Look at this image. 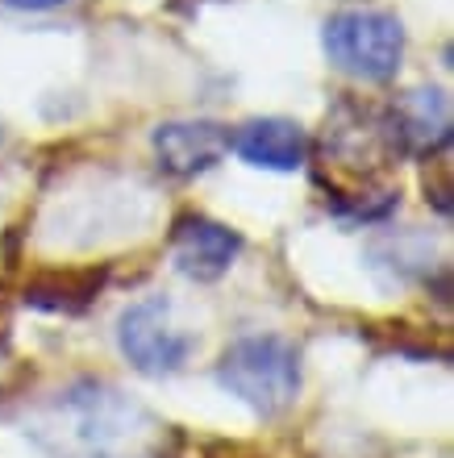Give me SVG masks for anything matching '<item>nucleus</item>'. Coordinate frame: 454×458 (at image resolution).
Masks as SVG:
<instances>
[{
  "mask_svg": "<svg viewBox=\"0 0 454 458\" xmlns=\"http://www.w3.org/2000/svg\"><path fill=\"white\" fill-rule=\"evenodd\" d=\"M217 384L259 417H279L300 396V350L275 334L238 338L217 362Z\"/></svg>",
  "mask_w": 454,
  "mask_h": 458,
  "instance_id": "nucleus-3",
  "label": "nucleus"
},
{
  "mask_svg": "<svg viewBox=\"0 0 454 458\" xmlns=\"http://www.w3.org/2000/svg\"><path fill=\"white\" fill-rule=\"evenodd\" d=\"M396 155L400 146L392 138L388 113L342 105L334 121H325L321 183L334 192V200L355 208L359 217H380L396 205V192L383 183Z\"/></svg>",
  "mask_w": 454,
  "mask_h": 458,
  "instance_id": "nucleus-1",
  "label": "nucleus"
},
{
  "mask_svg": "<svg viewBox=\"0 0 454 458\" xmlns=\"http://www.w3.org/2000/svg\"><path fill=\"white\" fill-rule=\"evenodd\" d=\"M229 150L246 163V167H259V171H296L309 163V133L304 125L287 117H254L246 121L238 133H229Z\"/></svg>",
  "mask_w": 454,
  "mask_h": 458,
  "instance_id": "nucleus-9",
  "label": "nucleus"
},
{
  "mask_svg": "<svg viewBox=\"0 0 454 458\" xmlns=\"http://www.w3.org/2000/svg\"><path fill=\"white\" fill-rule=\"evenodd\" d=\"M325 59L363 84H383L405 63V25L388 9H338L321 25Z\"/></svg>",
  "mask_w": 454,
  "mask_h": 458,
  "instance_id": "nucleus-4",
  "label": "nucleus"
},
{
  "mask_svg": "<svg viewBox=\"0 0 454 458\" xmlns=\"http://www.w3.org/2000/svg\"><path fill=\"white\" fill-rule=\"evenodd\" d=\"M117 346L142 375H176L192 354V338L176 326L171 304L163 296L133 301L117 317Z\"/></svg>",
  "mask_w": 454,
  "mask_h": 458,
  "instance_id": "nucleus-5",
  "label": "nucleus"
},
{
  "mask_svg": "<svg viewBox=\"0 0 454 458\" xmlns=\"http://www.w3.org/2000/svg\"><path fill=\"white\" fill-rule=\"evenodd\" d=\"M42 429L59 442V454L75 458H142L158 425L138 404L105 387H80L59 400V409Z\"/></svg>",
  "mask_w": 454,
  "mask_h": 458,
  "instance_id": "nucleus-2",
  "label": "nucleus"
},
{
  "mask_svg": "<svg viewBox=\"0 0 454 458\" xmlns=\"http://www.w3.org/2000/svg\"><path fill=\"white\" fill-rule=\"evenodd\" d=\"M150 146L167 175L192 180V175L213 171L229 155V130L217 121H167L150 133Z\"/></svg>",
  "mask_w": 454,
  "mask_h": 458,
  "instance_id": "nucleus-7",
  "label": "nucleus"
},
{
  "mask_svg": "<svg viewBox=\"0 0 454 458\" xmlns=\"http://www.w3.org/2000/svg\"><path fill=\"white\" fill-rule=\"evenodd\" d=\"M242 254V233L221 225L213 217L188 213L171 229V259L180 267V276L196 279V284H213L238 263Z\"/></svg>",
  "mask_w": 454,
  "mask_h": 458,
  "instance_id": "nucleus-6",
  "label": "nucleus"
},
{
  "mask_svg": "<svg viewBox=\"0 0 454 458\" xmlns=\"http://www.w3.org/2000/svg\"><path fill=\"white\" fill-rule=\"evenodd\" d=\"M9 9H21V13H50V9H63L72 0H4Z\"/></svg>",
  "mask_w": 454,
  "mask_h": 458,
  "instance_id": "nucleus-10",
  "label": "nucleus"
},
{
  "mask_svg": "<svg viewBox=\"0 0 454 458\" xmlns=\"http://www.w3.org/2000/svg\"><path fill=\"white\" fill-rule=\"evenodd\" d=\"M388 125L400 155L433 158L450 146V100L442 88H413L396 97V105L388 109Z\"/></svg>",
  "mask_w": 454,
  "mask_h": 458,
  "instance_id": "nucleus-8",
  "label": "nucleus"
}]
</instances>
